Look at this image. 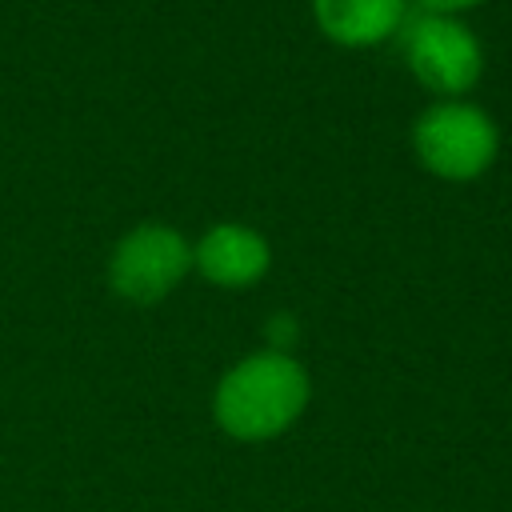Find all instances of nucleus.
<instances>
[{
    "instance_id": "obj_4",
    "label": "nucleus",
    "mask_w": 512,
    "mask_h": 512,
    "mask_svg": "<svg viewBox=\"0 0 512 512\" xmlns=\"http://www.w3.org/2000/svg\"><path fill=\"white\" fill-rule=\"evenodd\" d=\"M192 272V240L160 220L128 228L108 252V288L136 308L160 304Z\"/></svg>"
},
{
    "instance_id": "obj_7",
    "label": "nucleus",
    "mask_w": 512,
    "mask_h": 512,
    "mask_svg": "<svg viewBox=\"0 0 512 512\" xmlns=\"http://www.w3.org/2000/svg\"><path fill=\"white\" fill-rule=\"evenodd\" d=\"M292 336H296V320H292L288 312H280V316L268 320V348L288 352V340H292Z\"/></svg>"
},
{
    "instance_id": "obj_8",
    "label": "nucleus",
    "mask_w": 512,
    "mask_h": 512,
    "mask_svg": "<svg viewBox=\"0 0 512 512\" xmlns=\"http://www.w3.org/2000/svg\"><path fill=\"white\" fill-rule=\"evenodd\" d=\"M416 4H420V12H444V16H460V12L480 8V4H488V0H416Z\"/></svg>"
},
{
    "instance_id": "obj_1",
    "label": "nucleus",
    "mask_w": 512,
    "mask_h": 512,
    "mask_svg": "<svg viewBox=\"0 0 512 512\" xmlns=\"http://www.w3.org/2000/svg\"><path fill=\"white\" fill-rule=\"evenodd\" d=\"M312 400V376L292 352L260 348L240 356L212 392V420L228 440L268 444L284 436Z\"/></svg>"
},
{
    "instance_id": "obj_3",
    "label": "nucleus",
    "mask_w": 512,
    "mask_h": 512,
    "mask_svg": "<svg viewBox=\"0 0 512 512\" xmlns=\"http://www.w3.org/2000/svg\"><path fill=\"white\" fill-rule=\"evenodd\" d=\"M400 36V56L412 80L436 100H468V92L484 76L480 36L444 12H408Z\"/></svg>"
},
{
    "instance_id": "obj_5",
    "label": "nucleus",
    "mask_w": 512,
    "mask_h": 512,
    "mask_svg": "<svg viewBox=\"0 0 512 512\" xmlns=\"http://www.w3.org/2000/svg\"><path fill=\"white\" fill-rule=\"evenodd\" d=\"M272 268V244L260 228L240 220L212 224L200 240H192V272H200L208 284L240 292L268 276Z\"/></svg>"
},
{
    "instance_id": "obj_6",
    "label": "nucleus",
    "mask_w": 512,
    "mask_h": 512,
    "mask_svg": "<svg viewBox=\"0 0 512 512\" xmlns=\"http://www.w3.org/2000/svg\"><path fill=\"white\" fill-rule=\"evenodd\" d=\"M312 20L336 48H376L408 20V0H312Z\"/></svg>"
},
{
    "instance_id": "obj_2",
    "label": "nucleus",
    "mask_w": 512,
    "mask_h": 512,
    "mask_svg": "<svg viewBox=\"0 0 512 512\" xmlns=\"http://www.w3.org/2000/svg\"><path fill=\"white\" fill-rule=\"evenodd\" d=\"M412 152L428 176L444 184H472L496 164L500 128L472 100H436L412 124Z\"/></svg>"
}]
</instances>
